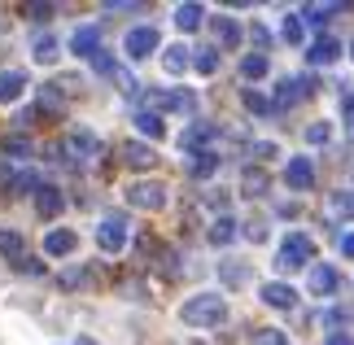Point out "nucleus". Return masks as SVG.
I'll return each instance as SVG.
<instances>
[{
	"label": "nucleus",
	"instance_id": "a878e982",
	"mask_svg": "<svg viewBox=\"0 0 354 345\" xmlns=\"http://www.w3.org/2000/svg\"><path fill=\"white\" fill-rule=\"evenodd\" d=\"M188 171H193L197 179H210L214 171H219V153H214V149H201V153L188 158Z\"/></svg>",
	"mask_w": 354,
	"mask_h": 345
},
{
	"label": "nucleus",
	"instance_id": "a19ab883",
	"mask_svg": "<svg viewBox=\"0 0 354 345\" xmlns=\"http://www.w3.org/2000/svg\"><path fill=\"white\" fill-rule=\"evenodd\" d=\"M245 236H250L254 245H263V241H267V223H263V218H250V227H245Z\"/></svg>",
	"mask_w": 354,
	"mask_h": 345
},
{
	"label": "nucleus",
	"instance_id": "473e14b6",
	"mask_svg": "<svg viewBox=\"0 0 354 345\" xmlns=\"http://www.w3.org/2000/svg\"><path fill=\"white\" fill-rule=\"evenodd\" d=\"M241 105L250 109V114H271V101H267L263 92H254V88H245V92H241Z\"/></svg>",
	"mask_w": 354,
	"mask_h": 345
},
{
	"label": "nucleus",
	"instance_id": "412c9836",
	"mask_svg": "<svg viewBox=\"0 0 354 345\" xmlns=\"http://www.w3.org/2000/svg\"><path fill=\"white\" fill-rule=\"evenodd\" d=\"M236 218L232 214H219V218H214V223H210V232H206V241L214 245V250H223V245H232L236 241Z\"/></svg>",
	"mask_w": 354,
	"mask_h": 345
},
{
	"label": "nucleus",
	"instance_id": "c9c22d12",
	"mask_svg": "<svg viewBox=\"0 0 354 345\" xmlns=\"http://www.w3.org/2000/svg\"><path fill=\"white\" fill-rule=\"evenodd\" d=\"M333 140V122H310L306 127V144H328Z\"/></svg>",
	"mask_w": 354,
	"mask_h": 345
},
{
	"label": "nucleus",
	"instance_id": "ddd939ff",
	"mask_svg": "<svg viewBox=\"0 0 354 345\" xmlns=\"http://www.w3.org/2000/svg\"><path fill=\"white\" fill-rule=\"evenodd\" d=\"M71 53L75 57H97L101 53V26L97 22H84V26H75V35H71Z\"/></svg>",
	"mask_w": 354,
	"mask_h": 345
},
{
	"label": "nucleus",
	"instance_id": "4c0bfd02",
	"mask_svg": "<svg viewBox=\"0 0 354 345\" xmlns=\"http://www.w3.org/2000/svg\"><path fill=\"white\" fill-rule=\"evenodd\" d=\"M245 280H250L245 262H223V284H245Z\"/></svg>",
	"mask_w": 354,
	"mask_h": 345
},
{
	"label": "nucleus",
	"instance_id": "dca6fc26",
	"mask_svg": "<svg viewBox=\"0 0 354 345\" xmlns=\"http://www.w3.org/2000/svg\"><path fill=\"white\" fill-rule=\"evenodd\" d=\"M315 92V79H280L276 84V105H293V101H302V96Z\"/></svg>",
	"mask_w": 354,
	"mask_h": 345
},
{
	"label": "nucleus",
	"instance_id": "8fccbe9b",
	"mask_svg": "<svg viewBox=\"0 0 354 345\" xmlns=\"http://www.w3.org/2000/svg\"><path fill=\"white\" fill-rule=\"evenodd\" d=\"M350 62H354V39H350Z\"/></svg>",
	"mask_w": 354,
	"mask_h": 345
},
{
	"label": "nucleus",
	"instance_id": "c85d7f7f",
	"mask_svg": "<svg viewBox=\"0 0 354 345\" xmlns=\"http://www.w3.org/2000/svg\"><path fill=\"white\" fill-rule=\"evenodd\" d=\"M0 254H5L9 262H13V258H22V254H26V241H22V232H9V227H0Z\"/></svg>",
	"mask_w": 354,
	"mask_h": 345
},
{
	"label": "nucleus",
	"instance_id": "f704fd0d",
	"mask_svg": "<svg viewBox=\"0 0 354 345\" xmlns=\"http://www.w3.org/2000/svg\"><path fill=\"white\" fill-rule=\"evenodd\" d=\"M5 153L13 162H26V158H31V140H26V136H9V140H5Z\"/></svg>",
	"mask_w": 354,
	"mask_h": 345
},
{
	"label": "nucleus",
	"instance_id": "cd10ccee",
	"mask_svg": "<svg viewBox=\"0 0 354 345\" xmlns=\"http://www.w3.org/2000/svg\"><path fill=\"white\" fill-rule=\"evenodd\" d=\"M328 210L337 218H354V188H337L333 197H328Z\"/></svg>",
	"mask_w": 354,
	"mask_h": 345
},
{
	"label": "nucleus",
	"instance_id": "423d86ee",
	"mask_svg": "<svg viewBox=\"0 0 354 345\" xmlns=\"http://www.w3.org/2000/svg\"><path fill=\"white\" fill-rule=\"evenodd\" d=\"M158 48H162L158 26H131V31L122 35V53H127V62H145V57H153Z\"/></svg>",
	"mask_w": 354,
	"mask_h": 345
},
{
	"label": "nucleus",
	"instance_id": "39448f33",
	"mask_svg": "<svg viewBox=\"0 0 354 345\" xmlns=\"http://www.w3.org/2000/svg\"><path fill=\"white\" fill-rule=\"evenodd\" d=\"M57 153H66L75 167H79V162H92V158L101 153V136L92 131V127H71V131H66V140L57 144Z\"/></svg>",
	"mask_w": 354,
	"mask_h": 345
},
{
	"label": "nucleus",
	"instance_id": "b1692460",
	"mask_svg": "<svg viewBox=\"0 0 354 345\" xmlns=\"http://www.w3.org/2000/svg\"><path fill=\"white\" fill-rule=\"evenodd\" d=\"M206 22V9L201 5H175V26L188 35V31H197V26Z\"/></svg>",
	"mask_w": 354,
	"mask_h": 345
},
{
	"label": "nucleus",
	"instance_id": "c03bdc74",
	"mask_svg": "<svg viewBox=\"0 0 354 345\" xmlns=\"http://www.w3.org/2000/svg\"><path fill=\"white\" fill-rule=\"evenodd\" d=\"M250 35H254V44H258V48H267V44H271V35H267V26H263V22H258Z\"/></svg>",
	"mask_w": 354,
	"mask_h": 345
},
{
	"label": "nucleus",
	"instance_id": "20e7f679",
	"mask_svg": "<svg viewBox=\"0 0 354 345\" xmlns=\"http://www.w3.org/2000/svg\"><path fill=\"white\" fill-rule=\"evenodd\" d=\"M127 245H131V223H127V214H101V223H97V250H101L105 258H118Z\"/></svg>",
	"mask_w": 354,
	"mask_h": 345
},
{
	"label": "nucleus",
	"instance_id": "f8f14e48",
	"mask_svg": "<svg viewBox=\"0 0 354 345\" xmlns=\"http://www.w3.org/2000/svg\"><path fill=\"white\" fill-rule=\"evenodd\" d=\"M306 293H310V297H333V293H337V271L328 267V262H310V271H306Z\"/></svg>",
	"mask_w": 354,
	"mask_h": 345
},
{
	"label": "nucleus",
	"instance_id": "1a4fd4ad",
	"mask_svg": "<svg viewBox=\"0 0 354 345\" xmlns=\"http://www.w3.org/2000/svg\"><path fill=\"white\" fill-rule=\"evenodd\" d=\"M79 232L75 227H48L44 232V245H39V250H44V258H75L79 254Z\"/></svg>",
	"mask_w": 354,
	"mask_h": 345
},
{
	"label": "nucleus",
	"instance_id": "2eb2a0df",
	"mask_svg": "<svg viewBox=\"0 0 354 345\" xmlns=\"http://www.w3.org/2000/svg\"><path fill=\"white\" fill-rule=\"evenodd\" d=\"M31 62L35 66H57L62 62V39L53 35V31H39L31 39Z\"/></svg>",
	"mask_w": 354,
	"mask_h": 345
},
{
	"label": "nucleus",
	"instance_id": "f03ea898",
	"mask_svg": "<svg viewBox=\"0 0 354 345\" xmlns=\"http://www.w3.org/2000/svg\"><path fill=\"white\" fill-rule=\"evenodd\" d=\"M122 201L131 205V210H167V201H171V192L162 179H131L127 188H122Z\"/></svg>",
	"mask_w": 354,
	"mask_h": 345
},
{
	"label": "nucleus",
	"instance_id": "0eeeda50",
	"mask_svg": "<svg viewBox=\"0 0 354 345\" xmlns=\"http://www.w3.org/2000/svg\"><path fill=\"white\" fill-rule=\"evenodd\" d=\"M26 92H31V79H26V71H18V66H0V105H22Z\"/></svg>",
	"mask_w": 354,
	"mask_h": 345
},
{
	"label": "nucleus",
	"instance_id": "ea45409f",
	"mask_svg": "<svg viewBox=\"0 0 354 345\" xmlns=\"http://www.w3.org/2000/svg\"><path fill=\"white\" fill-rule=\"evenodd\" d=\"M22 13H26V18H35V22H48L53 13H57V5H26Z\"/></svg>",
	"mask_w": 354,
	"mask_h": 345
},
{
	"label": "nucleus",
	"instance_id": "9b49d317",
	"mask_svg": "<svg viewBox=\"0 0 354 345\" xmlns=\"http://www.w3.org/2000/svg\"><path fill=\"white\" fill-rule=\"evenodd\" d=\"M258 297H263V306H271V310H293L297 306V288L284 284V280H267L258 288Z\"/></svg>",
	"mask_w": 354,
	"mask_h": 345
},
{
	"label": "nucleus",
	"instance_id": "7ed1b4c3",
	"mask_svg": "<svg viewBox=\"0 0 354 345\" xmlns=\"http://www.w3.org/2000/svg\"><path fill=\"white\" fill-rule=\"evenodd\" d=\"M310 258H315V241L306 232H289L276 250V271H306Z\"/></svg>",
	"mask_w": 354,
	"mask_h": 345
},
{
	"label": "nucleus",
	"instance_id": "a211bd4d",
	"mask_svg": "<svg viewBox=\"0 0 354 345\" xmlns=\"http://www.w3.org/2000/svg\"><path fill=\"white\" fill-rule=\"evenodd\" d=\"M306 62H310V66H333V62H342V44H337L333 35H319L315 44L306 48Z\"/></svg>",
	"mask_w": 354,
	"mask_h": 345
},
{
	"label": "nucleus",
	"instance_id": "6e6552de",
	"mask_svg": "<svg viewBox=\"0 0 354 345\" xmlns=\"http://www.w3.org/2000/svg\"><path fill=\"white\" fill-rule=\"evenodd\" d=\"M145 101L149 105H158V109H175V114H197V96L193 92H184V88H153V92H145ZM153 109V114H158Z\"/></svg>",
	"mask_w": 354,
	"mask_h": 345
},
{
	"label": "nucleus",
	"instance_id": "09e8293b",
	"mask_svg": "<svg viewBox=\"0 0 354 345\" xmlns=\"http://www.w3.org/2000/svg\"><path fill=\"white\" fill-rule=\"evenodd\" d=\"M75 345H101V341H92V337H75Z\"/></svg>",
	"mask_w": 354,
	"mask_h": 345
},
{
	"label": "nucleus",
	"instance_id": "2f4dec72",
	"mask_svg": "<svg viewBox=\"0 0 354 345\" xmlns=\"http://www.w3.org/2000/svg\"><path fill=\"white\" fill-rule=\"evenodd\" d=\"M193 71L210 79L214 71H219V48H197V53H193Z\"/></svg>",
	"mask_w": 354,
	"mask_h": 345
},
{
	"label": "nucleus",
	"instance_id": "5701e85b",
	"mask_svg": "<svg viewBox=\"0 0 354 345\" xmlns=\"http://www.w3.org/2000/svg\"><path fill=\"white\" fill-rule=\"evenodd\" d=\"M210 136H214V127H210V122H193V127H188V131L180 136V149H184V153H201Z\"/></svg>",
	"mask_w": 354,
	"mask_h": 345
},
{
	"label": "nucleus",
	"instance_id": "e433bc0d",
	"mask_svg": "<svg viewBox=\"0 0 354 345\" xmlns=\"http://www.w3.org/2000/svg\"><path fill=\"white\" fill-rule=\"evenodd\" d=\"M9 267H13V271H22V275H44V262H39V258H31V254H22V258H13V262H9Z\"/></svg>",
	"mask_w": 354,
	"mask_h": 345
},
{
	"label": "nucleus",
	"instance_id": "c756f323",
	"mask_svg": "<svg viewBox=\"0 0 354 345\" xmlns=\"http://www.w3.org/2000/svg\"><path fill=\"white\" fill-rule=\"evenodd\" d=\"M241 192H245V197H263V192H267V171L250 167V171L241 175Z\"/></svg>",
	"mask_w": 354,
	"mask_h": 345
},
{
	"label": "nucleus",
	"instance_id": "bb28decb",
	"mask_svg": "<svg viewBox=\"0 0 354 345\" xmlns=\"http://www.w3.org/2000/svg\"><path fill=\"white\" fill-rule=\"evenodd\" d=\"M333 13H342V5H302V9H297V18H302V26H306V22H310V26H324Z\"/></svg>",
	"mask_w": 354,
	"mask_h": 345
},
{
	"label": "nucleus",
	"instance_id": "49530a36",
	"mask_svg": "<svg viewBox=\"0 0 354 345\" xmlns=\"http://www.w3.org/2000/svg\"><path fill=\"white\" fill-rule=\"evenodd\" d=\"M105 13H140V5H105Z\"/></svg>",
	"mask_w": 354,
	"mask_h": 345
},
{
	"label": "nucleus",
	"instance_id": "aec40b11",
	"mask_svg": "<svg viewBox=\"0 0 354 345\" xmlns=\"http://www.w3.org/2000/svg\"><path fill=\"white\" fill-rule=\"evenodd\" d=\"M210 31H214V39H219L223 48H236L241 44V22L236 18H227V13H219V18H210Z\"/></svg>",
	"mask_w": 354,
	"mask_h": 345
},
{
	"label": "nucleus",
	"instance_id": "de8ad7c7",
	"mask_svg": "<svg viewBox=\"0 0 354 345\" xmlns=\"http://www.w3.org/2000/svg\"><path fill=\"white\" fill-rule=\"evenodd\" d=\"M342 254L354 258V232H346V236H342Z\"/></svg>",
	"mask_w": 354,
	"mask_h": 345
},
{
	"label": "nucleus",
	"instance_id": "72a5a7b5",
	"mask_svg": "<svg viewBox=\"0 0 354 345\" xmlns=\"http://www.w3.org/2000/svg\"><path fill=\"white\" fill-rule=\"evenodd\" d=\"M92 284V267H71V271H62V288H84Z\"/></svg>",
	"mask_w": 354,
	"mask_h": 345
},
{
	"label": "nucleus",
	"instance_id": "6ab92c4d",
	"mask_svg": "<svg viewBox=\"0 0 354 345\" xmlns=\"http://www.w3.org/2000/svg\"><path fill=\"white\" fill-rule=\"evenodd\" d=\"M188 66H193V53H188V44H167V53H162V71H167L171 79H180Z\"/></svg>",
	"mask_w": 354,
	"mask_h": 345
},
{
	"label": "nucleus",
	"instance_id": "9d476101",
	"mask_svg": "<svg viewBox=\"0 0 354 345\" xmlns=\"http://www.w3.org/2000/svg\"><path fill=\"white\" fill-rule=\"evenodd\" d=\"M284 188H293V192H310V188H315V167H310L306 153L289 158V167H284Z\"/></svg>",
	"mask_w": 354,
	"mask_h": 345
},
{
	"label": "nucleus",
	"instance_id": "58836bf2",
	"mask_svg": "<svg viewBox=\"0 0 354 345\" xmlns=\"http://www.w3.org/2000/svg\"><path fill=\"white\" fill-rule=\"evenodd\" d=\"M250 345H289V337L280 333V328H263V333H254Z\"/></svg>",
	"mask_w": 354,
	"mask_h": 345
},
{
	"label": "nucleus",
	"instance_id": "f3484780",
	"mask_svg": "<svg viewBox=\"0 0 354 345\" xmlns=\"http://www.w3.org/2000/svg\"><path fill=\"white\" fill-rule=\"evenodd\" d=\"M122 162H127L131 171H149L158 162V153H153V144H145V140H127L122 144Z\"/></svg>",
	"mask_w": 354,
	"mask_h": 345
},
{
	"label": "nucleus",
	"instance_id": "f257e3e1",
	"mask_svg": "<svg viewBox=\"0 0 354 345\" xmlns=\"http://www.w3.org/2000/svg\"><path fill=\"white\" fill-rule=\"evenodd\" d=\"M180 324L184 328H223L227 324V297L223 293H193L188 301H180Z\"/></svg>",
	"mask_w": 354,
	"mask_h": 345
},
{
	"label": "nucleus",
	"instance_id": "7c9ffc66",
	"mask_svg": "<svg viewBox=\"0 0 354 345\" xmlns=\"http://www.w3.org/2000/svg\"><path fill=\"white\" fill-rule=\"evenodd\" d=\"M280 35H284V44H302L306 39V26H302V18H297V13H284V22H280Z\"/></svg>",
	"mask_w": 354,
	"mask_h": 345
},
{
	"label": "nucleus",
	"instance_id": "79ce46f5",
	"mask_svg": "<svg viewBox=\"0 0 354 345\" xmlns=\"http://www.w3.org/2000/svg\"><path fill=\"white\" fill-rule=\"evenodd\" d=\"M254 153L263 158V162H271V158L280 153V144H276V140H258V144H254Z\"/></svg>",
	"mask_w": 354,
	"mask_h": 345
},
{
	"label": "nucleus",
	"instance_id": "a18cd8bd",
	"mask_svg": "<svg viewBox=\"0 0 354 345\" xmlns=\"http://www.w3.org/2000/svg\"><path fill=\"white\" fill-rule=\"evenodd\" d=\"M328 345H354V333H333Z\"/></svg>",
	"mask_w": 354,
	"mask_h": 345
},
{
	"label": "nucleus",
	"instance_id": "37998d69",
	"mask_svg": "<svg viewBox=\"0 0 354 345\" xmlns=\"http://www.w3.org/2000/svg\"><path fill=\"white\" fill-rule=\"evenodd\" d=\"M342 118H346V127L354 131V96L350 92H342Z\"/></svg>",
	"mask_w": 354,
	"mask_h": 345
},
{
	"label": "nucleus",
	"instance_id": "4468645a",
	"mask_svg": "<svg viewBox=\"0 0 354 345\" xmlns=\"http://www.w3.org/2000/svg\"><path fill=\"white\" fill-rule=\"evenodd\" d=\"M62 210H66L62 188H57V184H39V188H35V214L44 218V223H53V218H57Z\"/></svg>",
	"mask_w": 354,
	"mask_h": 345
},
{
	"label": "nucleus",
	"instance_id": "393cba45",
	"mask_svg": "<svg viewBox=\"0 0 354 345\" xmlns=\"http://www.w3.org/2000/svg\"><path fill=\"white\" fill-rule=\"evenodd\" d=\"M267 71H271V62H267V53H245L241 57V79H267Z\"/></svg>",
	"mask_w": 354,
	"mask_h": 345
},
{
	"label": "nucleus",
	"instance_id": "4be33fe9",
	"mask_svg": "<svg viewBox=\"0 0 354 345\" xmlns=\"http://www.w3.org/2000/svg\"><path fill=\"white\" fill-rule=\"evenodd\" d=\"M131 122H136L140 136H149V140H167V122H162V114H153V109H140Z\"/></svg>",
	"mask_w": 354,
	"mask_h": 345
}]
</instances>
